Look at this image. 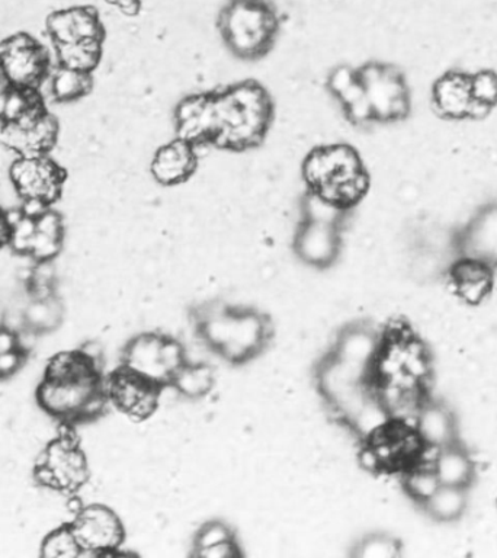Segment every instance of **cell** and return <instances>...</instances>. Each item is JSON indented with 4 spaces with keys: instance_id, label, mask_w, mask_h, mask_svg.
<instances>
[{
    "instance_id": "cell-1",
    "label": "cell",
    "mask_w": 497,
    "mask_h": 558,
    "mask_svg": "<svg viewBox=\"0 0 497 558\" xmlns=\"http://www.w3.org/2000/svg\"><path fill=\"white\" fill-rule=\"evenodd\" d=\"M35 401L59 425L77 427L107 412V377L99 353L83 347L65 349L48 360Z\"/></svg>"
},
{
    "instance_id": "cell-2",
    "label": "cell",
    "mask_w": 497,
    "mask_h": 558,
    "mask_svg": "<svg viewBox=\"0 0 497 558\" xmlns=\"http://www.w3.org/2000/svg\"><path fill=\"white\" fill-rule=\"evenodd\" d=\"M211 146L246 151L259 146L274 120L269 92L256 81L233 83L213 92Z\"/></svg>"
},
{
    "instance_id": "cell-3",
    "label": "cell",
    "mask_w": 497,
    "mask_h": 558,
    "mask_svg": "<svg viewBox=\"0 0 497 558\" xmlns=\"http://www.w3.org/2000/svg\"><path fill=\"white\" fill-rule=\"evenodd\" d=\"M303 178L310 192L347 209L355 207L369 187L360 153L349 144L313 148L304 159Z\"/></svg>"
},
{
    "instance_id": "cell-4",
    "label": "cell",
    "mask_w": 497,
    "mask_h": 558,
    "mask_svg": "<svg viewBox=\"0 0 497 558\" xmlns=\"http://www.w3.org/2000/svg\"><path fill=\"white\" fill-rule=\"evenodd\" d=\"M217 26L231 54L259 60L272 50L279 16L268 0H230L221 9Z\"/></svg>"
},
{
    "instance_id": "cell-5",
    "label": "cell",
    "mask_w": 497,
    "mask_h": 558,
    "mask_svg": "<svg viewBox=\"0 0 497 558\" xmlns=\"http://www.w3.org/2000/svg\"><path fill=\"white\" fill-rule=\"evenodd\" d=\"M199 333L225 360L243 362L264 347L269 326L259 313L209 305L199 316Z\"/></svg>"
},
{
    "instance_id": "cell-6",
    "label": "cell",
    "mask_w": 497,
    "mask_h": 558,
    "mask_svg": "<svg viewBox=\"0 0 497 558\" xmlns=\"http://www.w3.org/2000/svg\"><path fill=\"white\" fill-rule=\"evenodd\" d=\"M77 427L59 425L34 462L35 484L48 492L74 499L89 483L90 469Z\"/></svg>"
},
{
    "instance_id": "cell-7",
    "label": "cell",
    "mask_w": 497,
    "mask_h": 558,
    "mask_svg": "<svg viewBox=\"0 0 497 558\" xmlns=\"http://www.w3.org/2000/svg\"><path fill=\"white\" fill-rule=\"evenodd\" d=\"M65 179V170L50 155L15 157L9 168L21 209L28 214L52 207L63 194Z\"/></svg>"
},
{
    "instance_id": "cell-8",
    "label": "cell",
    "mask_w": 497,
    "mask_h": 558,
    "mask_svg": "<svg viewBox=\"0 0 497 558\" xmlns=\"http://www.w3.org/2000/svg\"><path fill=\"white\" fill-rule=\"evenodd\" d=\"M11 233L8 247L16 255L29 257L34 264H50L63 251L64 221L54 208L28 214L16 209L9 214Z\"/></svg>"
},
{
    "instance_id": "cell-9",
    "label": "cell",
    "mask_w": 497,
    "mask_h": 558,
    "mask_svg": "<svg viewBox=\"0 0 497 558\" xmlns=\"http://www.w3.org/2000/svg\"><path fill=\"white\" fill-rule=\"evenodd\" d=\"M373 122L392 124L403 121L412 109L404 74L392 64L369 61L357 69Z\"/></svg>"
},
{
    "instance_id": "cell-10",
    "label": "cell",
    "mask_w": 497,
    "mask_h": 558,
    "mask_svg": "<svg viewBox=\"0 0 497 558\" xmlns=\"http://www.w3.org/2000/svg\"><path fill=\"white\" fill-rule=\"evenodd\" d=\"M185 364L186 353L182 344L156 333L137 336L122 352L121 365L157 387L172 381Z\"/></svg>"
},
{
    "instance_id": "cell-11",
    "label": "cell",
    "mask_w": 497,
    "mask_h": 558,
    "mask_svg": "<svg viewBox=\"0 0 497 558\" xmlns=\"http://www.w3.org/2000/svg\"><path fill=\"white\" fill-rule=\"evenodd\" d=\"M51 72L50 52L29 34L0 43V78L16 89L38 90Z\"/></svg>"
},
{
    "instance_id": "cell-12",
    "label": "cell",
    "mask_w": 497,
    "mask_h": 558,
    "mask_svg": "<svg viewBox=\"0 0 497 558\" xmlns=\"http://www.w3.org/2000/svg\"><path fill=\"white\" fill-rule=\"evenodd\" d=\"M70 526L81 545L83 557L113 556L124 544V525L118 514L105 505L78 506Z\"/></svg>"
},
{
    "instance_id": "cell-13",
    "label": "cell",
    "mask_w": 497,
    "mask_h": 558,
    "mask_svg": "<svg viewBox=\"0 0 497 558\" xmlns=\"http://www.w3.org/2000/svg\"><path fill=\"white\" fill-rule=\"evenodd\" d=\"M59 137V122L38 107L15 121L0 124V143L15 157L48 155Z\"/></svg>"
},
{
    "instance_id": "cell-14",
    "label": "cell",
    "mask_w": 497,
    "mask_h": 558,
    "mask_svg": "<svg viewBox=\"0 0 497 558\" xmlns=\"http://www.w3.org/2000/svg\"><path fill=\"white\" fill-rule=\"evenodd\" d=\"M160 387L140 377L124 365L107 375L109 404L133 418H146L156 409Z\"/></svg>"
},
{
    "instance_id": "cell-15",
    "label": "cell",
    "mask_w": 497,
    "mask_h": 558,
    "mask_svg": "<svg viewBox=\"0 0 497 558\" xmlns=\"http://www.w3.org/2000/svg\"><path fill=\"white\" fill-rule=\"evenodd\" d=\"M456 248L461 257L497 269V203L483 205L473 214L456 234Z\"/></svg>"
},
{
    "instance_id": "cell-16",
    "label": "cell",
    "mask_w": 497,
    "mask_h": 558,
    "mask_svg": "<svg viewBox=\"0 0 497 558\" xmlns=\"http://www.w3.org/2000/svg\"><path fill=\"white\" fill-rule=\"evenodd\" d=\"M46 31L52 46L73 43H104L105 28L98 12L90 7H72L51 12Z\"/></svg>"
},
{
    "instance_id": "cell-17",
    "label": "cell",
    "mask_w": 497,
    "mask_h": 558,
    "mask_svg": "<svg viewBox=\"0 0 497 558\" xmlns=\"http://www.w3.org/2000/svg\"><path fill=\"white\" fill-rule=\"evenodd\" d=\"M342 247L340 227L326 222L304 220L300 222L294 239L296 256L314 268H327L338 259Z\"/></svg>"
},
{
    "instance_id": "cell-18",
    "label": "cell",
    "mask_w": 497,
    "mask_h": 558,
    "mask_svg": "<svg viewBox=\"0 0 497 558\" xmlns=\"http://www.w3.org/2000/svg\"><path fill=\"white\" fill-rule=\"evenodd\" d=\"M178 138L196 147L211 146L214 137L213 92L183 98L174 109Z\"/></svg>"
},
{
    "instance_id": "cell-19",
    "label": "cell",
    "mask_w": 497,
    "mask_h": 558,
    "mask_svg": "<svg viewBox=\"0 0 497 558\" xmlns=\"http://www.w3.org/2000/svg\"><path fill=\"white\" fill-rule=\"evenodd\" d=\"M432 104L439 116L448 120L482 117L471 95L470 73L458 72V70L443 74L434 83Z\"/></svg>"
},
{
    "instance_id": "cell-20",
    "label": "cell",
    "mask_w": 497,
    "mask_h": 558,
    "mask_svg": "<svg viewBox=\"0 0 497 558\" xmlns=\"http://www.w3.org/2000/svg\"><path fill=\"white\" fill-rule=\"evenodd\" d=\"M196 168L198 147L178 137L157 148L150 165L153 178L163 186L181 185L195 173Z\"/></svg>"
},
{
    "instance_id": "cell-21",
    "label": "cell",
    "mask_w": 497,
    "mask_h": 558,
    "mask_svg": "<svg viewBox=\"0 0 497 558\" xmlns=\"http://www.w3.org/2000/svg\"><path fill=\"white\" fill-rule=\"evenodd\" d=\"M327 89L338 100L340 108L352 124H373V117L368 102H366L364 89H362L357 69L349 65H339L331 70L327 78Z\"/></svg>"
},
{
    "instance_id": "cell-22",
    "label": "cell",
    "mask_w": 497,
    "mask_h": 558,
    "mask_svg": "<svg viewBox=\"0 0 497 558\" xmlns=\"http://www.w3.org/2000/svg\"><path fill=\"white\" fill-rule=\"evenodd\" d=\"M449 281L452 290L464 303L477 305L483 303L493 290L495 269L483 262L458 256L449 268Z\"/></svg>"
},
{
    "instance_id": "cell-23",
    "label": "cell",
    "mask_w": 497,
    "mask_h": 558,
    "mask_svg": "<svg viewBox=\"0 0 497 558\" xmlns=\"http://www.w3.org/2000/svg\"><path fill=\"white\" fill-rule=\"evenodd\" d=\"M413 429L425 447L443 449L457 442V425L451 410L435 401L423 400Z\"/></svg>"
},
{
    "instance_id": "cell-24",
    "label": "cell",
    "mask_w": 497,
    "mask_h": 558,
    "mask_svg": "<svg viewBox=\"0 0 497 558\" xmlns=\"http://www.w3.org/2000/svg\"><path fill=\"white\" fill-rule=\"evenodd\" d=\"M381 344L383 340L368 327L353 326L340 336L331 355L353 368L373 373Z\"/></svg>"
},
{
    "instance_id": "cell-25",
    "label": "cell",
    "mask_w": 497,
    "mask_h": 558,
    "mask_svg": "<svg viewBox=\"0 0 497 558\" xmlns=\"http://www.w3.org/2000/svg\"><path fill=\"white\" fill-rule=\"evenodd\" d=\"M434 469L443 486L469 488L474 482V462L457 442L439 449Z\"/></svg>"
},
{
    "instance_id": "cell-26",
    "label": "cell",
    "mask_w": 497,
    "mask_h": 558,
    "mask_svg": "<svg viewBox=\"0 0 497 558\" xmlns=\"http://www.w3.org/2000/svg\"><path fill=\"white\" fill-rule=\"evenodd\" d=\"M46 83H48V90H50L52 99L60 104H72L89 94L94 86V78H92V73L57 65L51 69Z\"/></svg>"
},
{
    "instance_id": "cell-27",
    "label": "cell",
    "mask_w": 497,
    "mask_h": 558,
    "mask_svg": "<svg viewBox=\"0 0 497 558\" xmlns=\"http://www.w3.org/2000/svg\"><path fill=\"white\" fill-rule=\"evenodd\" d=\"M466 506H469L466 488L440 486L423 508L435 521L453 522L464 514Z\"/></svg>"
},
{
    "instance_id": "cell-28",
    "label": "cell",
    "mask_w": 497,
    "mask_h": 558,
    "mask_svg": "<svg viewBox=\"0 0 497 558\" xmlns=\"http://www.w3.org/2000/svg\"><path fill=\"white\" fill-rule=\"evenodd\" d=\"M104 43H73L56 46L57 65L78 70V72L94 73L102 59Z\"/></svg>"
},
{
    "instance_id": "cell-29",
    "label": "cell",
    "mask_w": 497,
    "mask_h": 558,
    "mask_svg": "<svg viewBox=\"0 0 497 558\" xmlns=\"http://www.w3.org/2000/svg\"><path fill=\"white\" fill-rule=\"evenodd\" d=\"M28 356V348L22 342L20 333L11 327L0 326V381L20 373Z\"/></svg>"
},
{
    "instance_id": "cell-30",
    "label": "cell",
    "mask_w": 497,
    "mask_h": 558,
    "mask_svg": "<svg viewBox=\"0 0 497 558\" xmlns=\"http://www.w3.org/2000/svg\"><path fill=\"white\" fill-rule=\"evenodd\" d=\"M174 390L179 395L190 397V399H199L208 395L214 386L213 369L205 364H186L174 374L172 381Z\"/></svg>"
},
{
    "instance_id": "cell-31",
    "label": "cell",
    "mask_w": 497,
    "mask_h": 558,
    "mask_svg": "<svg viewBox=\"0 0 497 558\" xmlns=\"http://www.w3.org/2000/svg\"><path fill=\"white\" fill-rule=\"evenodd\" d=\"M440 484L434 464L416 461L404 475L405 493L419 505H425L438 492Z\"/></svg>"
},
{
    "instance_id": "cell-32",
    "label": "cell",
    "mask_w": 497,
    "mask_h": 558,
    "mask_svg": "<svg viewBox=\"0 0 497 558\" xmlns=\"http://www.w3.org/2000/svg\"><path fill=\"white\" fill-rule=\"evenodd\" d=\"M39 556L44 558H77L83 557L81 545L73 534L70 522L48 532L39 545Z\"/></svg>"
},
{
    "instance_id": "cell-33",
    "label": "cell",
    "mask_w": 497,
    "mask_h": 558,
    "mask_svg": "<svg viewBox=\"0 0 497 558\" xmlns=\"http://www.w3.org/2000/svg\"><path fill=\"white\" fill-rule=\"evenodd\" d=\"M471 95L484 117L497 107V73L495 70H478L470 74Z\"/></svg>"
},
{
    "instance_id": "cell-34",
    "label": "cell",
    "mask_w": 497,
    "mask_h": 558,
    "mask_svg": "<svg viewBox=\"0 0 497 558\" xmlns=\"http://www.w3.org/2000/svg\"><path fill=\"white\" fill-rule=\"evenodd\" d=\"M348 211L349 209L340 207V205L331 203V201L323 198V196L314 194V192L308 191V195L304 199V220L342 227Z\"/></svg>"
},
{
    "instance_id": "cell-35",
    "label": "cell",
    "mask_w": 497,
    "mask_h": 558,
    "mask_svg": "<svg viewBox=\"0 0 497 558\" xmlns=\"http://www.w3.org/2000/svg\"><path fill=\"white\" fill-rule=\"evenodd\" d=\"M401 545L392 536L374 534L366 536L357 544L355 556L360 558H397Z\"/></svg>"
},
{
    "instance_id": "cell-36",
    "label": "cell",
    "mask_w": 497,
    "mask_h": 558,
    "mask_svg": "<svg viewBox=\"0 0 497 558\" xmlns=\"http://www.w3.org/2000/svg\"><path fill=\"white\" fill-rule=\"evenodd\" d=\"M233 532L222 522H208L201 526L195 536V551L198 549L209 548L213 545L233 541Z\"/></svg>"
},
{
    "instance_id": "cell-37",
    "label": "cell",
    "mask_w": 497,
    "mask_h": 558,
    "mask_svg": "<svg viewBox=\"0 0 497 558\" xmlns=\"http://www.w3.org/2000/svg\"><path fill=\"white\" fill-rule=\"evenodd\" d=\"M238 556H240V551L238 545L234 543V539L195 551V557L199 558H234Z\"/></svg>"
},
{
    "instance_id": "cell-38",
    "label": "cell",
    "mask_w": 497,
    "mask_h": 558,
    "mask_svg": "<svg viewBox=\"0 0 497 558\" xmlns=\"http://www.w3.org/2000/svg\"><path fill=\"white\" fill-rule=\"evenodd\" d=\"M9 233H11V221L7 209L0 207V251L8 246Z\"/></svg>"
}]
</instances>
